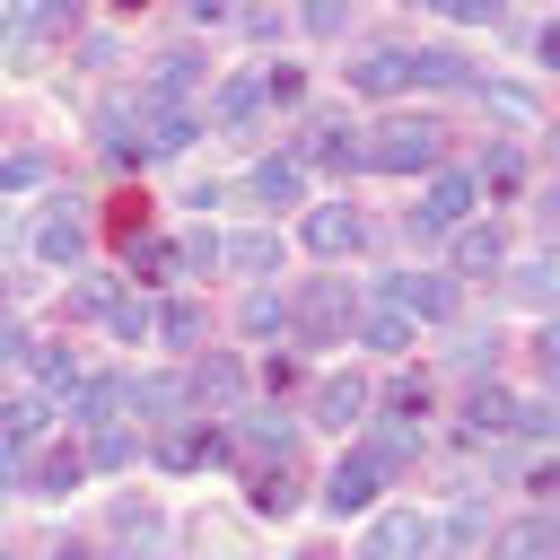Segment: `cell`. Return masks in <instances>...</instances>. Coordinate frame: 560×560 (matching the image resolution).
Returning <instances> with one entry per match:
<instances>
[{"label":"cell","instance_id":"1","mask_svg":"<svg viewBox=\"0 0 560 560\" xmlns=\"http://www.w3.org/2000/svg\"><path fill=\"white\" fill-rule=\"evenodd\" d=\"M438 149H446V131H438L429 114H385V122L359 140V166H376V175H429Z\"/></svg>","mask_w":560,"mask_h":560},{"label":"cell","instance_id":"2","mask_svg":"<svg viewBox=\"0 0 560 560\" xmlns=\"http://www.w3.org/2000/svg\"><path fill=\"white\" fill-rule=\"evenodd\" d=\"M350 315H359L350 280H306V289L289 298V332H298L306 350H332V341H350Z\"/></svg>","mask_w":560,"mask_h":560},{"label":"cell","instance_id":"3","mask_svg":"<svg viewBox=\"0 0 560 560\" xmlns=\"http://www.w3.org/2000/svg\"><path fill=\"white\" fill-rule=\"evenodd\" d=\"M376 298H385V306H402L411 324H455L464 280H455V271H385V280H376Z\"/></svg>","mask_w":560,"mask_h":560},{"label":"cell","instance_id":"4","mask_svg":"<svg viewBox=\"0 0 560 560\" xmlns=\"http://www.w3.org/2000/svg\"><path fill=\"white\" fill-rule=\"evenodd\" d=\"M228 455H236L228 429H210V420H158V464L166 472H201V464H228Z\"/></svg>","mask_w":560,"mask_h":560},{"label":"cell","instance_id":"5","mask_svg":"<svg viewBox=\"0 0 560 560\" xmlns=\"http://www.w3.org/2000/svg\"><path fill=\"white\" fill-rule=\"evenodd\" d=\"M472 201H481V184H472V175H438V166H429V192H420V210L402 219V228H411V245H420V236H446L455 219H472Z\"/></svg>","mask_w":560,"mask_h":560},{"label":"cell","instance_id":"6","mask_svg":"<svg viewBox=\"0 0 560 560\" xmlns=\"http://www.w3.org/2000/svg\"><path fill=\"white\" fill-rule=\"evenodd\" d=\"M446 236H455V280H499V271H508V236H499V219H455Z\"/></svg>","mask_w":560,"mask_h":560},{"label":"cell","instance_id":"7","mask_svg":"<svg viewBox=\"0 0 560 560\" xmlns=\"http://www.w3.org/2000/svg\"><path fill=\"white\" fill-rule=\"evenodd\" d=\"M298 236H306V254H324V262H341V254H359V210L350 201H315L306 219H298Z\"/></svg>","mask_w":560,"mask_h":560},{"label":"cell","instance_id":"8","mask_svg":"<svg viewBox=\"0 0 560 560\" xmlns=\"http://www.w3.org/2000/svg\"><path fill=\"white\" fill-rule=\"evenodd\" d=\"M376 490H385V472H376L359 446L324 472V508H332V516H368V508H376Z\"/></svg>","mask_w":560,"mask_h":560},{"label":"cell","instance_id":"9","mask_svg":"<svg viewBox=\"0 0 560 560\" xmlns=\"http://www.w3.org/2000/svg\"><path fill=\"white\" fill-rule=\"evenodd\" d=\"M298 499H306V481H298V464H289V455H271V464H254V472H245V508H254V516H271V525H280V516H298Z\"/></svg>","mask_w":560,"mask_h":560},{"label":"cell","instance_id":"10","mask_svg":"<svg viewBox=\"0 0 560 560\" xmlns=\"http://www.w3.org/2000/svg\"><path fill=\"white\" fill-rule=\"evenodd\" d=\"M402 88H411V52L402 44H368L350 61V96H402Z\"/></svg>","mask_w":560,"mask_h":560},{"label":"cell","instance_id":"11","mask_svg":"<svg viewBox=\"0 0 560 560\" xmlns=\"http://www.w3.org/2000/svg\"><path fill=\"white\" fill-rule=\"evenodd\" d=\"M70 210H79V201H44V219H35V228H26V236H35V254H44V262H52V271H70V262H79V254H88V228H79V219H70Z\"/></svg>","mask_w":560,"mask_h":560},{"label":"cell","instance_id":"12","mask_svg":"<svg viewBox=\"0 0 560 560\" xmlns=\"http://www.w3.org/2000/svg\"><path fill=\"white\" fill-rule=\"evenodd\" d=\"M429 542H438V525H429L420 508H394V516H376V525H368V542H359V551H368V560H402V551H429Z\"/></svg>","mask_w":560,"mask_h":560},{"label":"cell","instance_id":"13","mask_svg":"<svg viewBox=\"0 0 560 560\" xmlns=\"http://www.w3.org/2000/svg\"><path fill=\"white\" fill-rule=\"evenodd\" d=\"M192 88H201V52H192V44H175V52H158V61H149L140 105H184Z\"/></svg>","mask_w":560,"mask_h":560},{"label":"cell","instance_id":"14","mask_svg":"<svg viewBox=\"0 0 560 560\" xmlns=\"http://www.w3.org/2000/svg\"><path fill=\"white\" fill-rule=\"evenodd\" d=\"M61 402H70V420H79V429H105V420H122V402H131V376H79Z\"/></svg>","mask_w":560,"mask_h":560},{"label":"cell","instance_id":"15","mask_svg":"<svg viewBox=\"0 0 560 560\" xmlns=\"http://www.w3.org/2000/svg\"><path fill=\"white\" fill-rule=\"evenodd\" d=\"M245 192H254L262 210H298V201H306V158H262V166L245 175Z\"/></svg>","mask_w":560,"mask_h":560},{"label":"cell","instance_id":"16","mask_svg":"<svg viewBox=\"0 0 560 560\" xmlns=\"http://www.w3.org/2000/svg\"><path fill=\"white\" fill-rule=\"evenodd\" d=\"M184 385H192V402H201V411H228V402L245 394V359L210 350V359H192V376H184Z\"/></svg>","mask_w":560,"mask_h":560},{"label":"cell","instance_id":"17","mask_svg":"<svg viewBox=\"0 0 560 560\" xmlns=\"http://www.w3.org/2000/svg\"><path fill=\"white\" fill-rule=\"evenodd\" d=\"M79 481H88V446H44V455L26 464V490H35V499H70Z\"/></svg>","mask_w":560,"mask_h":560},{"label":"cell","instance_id":"18","mask_svg":"<svg viewBox=\"0 0 560 560\" xmlns=\"http://www.w3.org/2000/svg\"><path fill=\"white\" fill-rule=\"evenodd\" d=\"M359 411H368V376L350 368V376H324V385H315V420H306V429H350Z\"/></svg>","mask_w":560,"mask_h":560},{"label":"cell","instance_id":"19","mask_svg":"<svg viewBox=\"0 0 560 560\" xmlns=\"http://www.w3.org/2000/svg\"><path fill=\"white\" fill-rule=\"evenodd\" d=\"M219 271H245V280H262V271H280V236H271V228H245V236H219Z\"/></svg>","mask_w":560,"mask_h":560},{"label":"cell","instance_id":"20","mask_svg":"<svg viewBox=\"0 0 560 560\" xmlns=\"http://www.w3.org/2000/svg\"><path fill=\"white\" fill-rule=\"evenodd\" d=\"M228 438H236V455L271 464V455H289V446H298V420H280V411H254V420H236Z\"/></svg>","mask_w":560,"mask_h":560},{"label":"cell","instance_id":"21","mask_svg":"<svg viewBox=\"0 0 560 560\" xmlns=\"http://www.w3.org/2000/svg\"><path fill=\"white\" fill-rule=\"evenodd\" d=\"M359 455H368L376 472H402V464H420V429L394 411V420H376V429H368V446H359Z\"/></svg>","mask_w":560,"mask_h":560},{"label":"cell","instance_id":"22","mask_svg":"<svg viewBox=\"0 0 560 560\" xmlns=\"http://www.w3.org/2000/svg\"><path fill=\"white\" fill-rule=\"evenodd\" d=\"M131 411L140 420H184L192 411V385L184 376H131Z\"/></svg>","mask_w":560,"mask_h":560},{"label":"cell","instance_id":"23","mask_svg":"<svg viewBox=\"0 0 560 560\" xmlns=\"http://www.w3.org/2000/svg\"><path fill=\"white\" fill-rule=\"evenodd\" d=\"M254 114H262V79H219V88H210V122H219V131H245Z\"/></svg>","mask_w":560,"mask_h":560},{"label":"cell","instance_id":"24","mask_svg":"<svg viewBox=\"0 0 560 560\" xmlns=\"http://www.w3.org/2000/svg\"><path fill=\"white\" fill-rule=\"evenodd\" d=\"M350 341H359V350H385V359H394V350H411V315H402V306L350 315Z\"/></svg>","mask_w":560,"mask_h":560},{"label":"cell","instance_id":"25","mask_svg":"<svg viewBox=\"0 0 560 560\" xmlns=\"http://www.w3.org/2000/svg\"><path fill=\"white\" fill-rule=\"evenodd\" d=\"M508 420H516V394H508V385H472V402H464V438H508Z\"/></svg>","mask_w":560,"mask_h":560},{"label":"cell","instance_id":"26","mask_svg":"<svg viewBox=\"0 0 560 560\" xmlns=\"http://www.w3.org/2000/svg\"><path fill=\"white\" fill-rule=\"evenodd\" d=\"M490 201H508V192H525V158H516V140H490L481 149V175H472Z\"/></svg>","mask_w":560,"mask_h":560},{"label":"cell","instance_id":"27","mask_svg":"<svg viewBox=\"0 0 560 560\" xmlns=\"http://www.w3.org/2000/svg\"><path fill=\"white\" fill-rule=\"evenodd\" d=\"M44 44V18H35V0H0V61H26Z\"/></svg>","mask_w":560,"mask_h":560},{"label":"cell","instance_id":"28","mask_svg":"<svg viewBox=\"0 0 560 560\" xmlns=\"http://www.w3.org/2000/svg\"><path fill=\"white\" fill-rule=\"evenodd\" d=\"M411 88H464V96H472L481 79H472L464 52H411Z\"/></svg>","mask_w":560,"mask_h":560},{"label":"cell","instance_id":"29","mask_svg":"<svg viewBox=\"0 0 560 560\" xmlns=\"http://www.w3.org/2000/svg\"><path fill=\"white\" fill-rule=\"evenodd\" d=\"M44 429H52V402H44V394H26V402H9V411H0V438H9L18 455H26V446H44Z\"/></svg>","mask_w":560,"mask_h":560},{"label":"cell","instance_id":"30","mask_svg":"<svg viewBox=\"0 0 560 560\" xmlns=\"http://www.w3.org/2000/svg\"><path fill=\"white\" fill-rule=\"evenodd\" d=\"M131 236H149V192L140 184L105 201V245H131Z\"/></svg>","mask_w":560,"mask_h":560},{"label":"cell","instance_id":"31","mask_svg":"<svg viewBox=\"0 0 560 560\" xmlns=\"http://www.w3.org/2000/svg\"><path fill=\"white\" fill-rule=\"evenodd\" d=\"M149 341H166V350H192V341H201V306H192V298L158 306V315H149Z\"/></svg>","mask_w":560,"mask_h":560},{"label":"cell","instance_id":"32","mask_svg":"<svg viewBox=\"0 0 560 560\" xmlns=\"http://www.w3.org/2000/svg\"><path fill=\"white\" fill-rule=\"evenodd\" d=\"M122 254H131V280H175V271H184V254H175L166 236H131Z\"/></svg>","mask_w":560,"mask_h":560},{"label":"cell","instance_id":"33","mask_svg":"<svg viewBox=\"0 0 560 560\" xmlns=\"http://www.w3.org/2000/svg\"><path fill=\"white\" fill-rule=\"evenodd\" d=\"M26 359H35L44 394H70V385H79V359H70V341H26Z\"/></svg>","mask_w":560,"mask_h":560},{"label":"cell","instance_id":"34","mask_svg":"<svg viewBox=\"0 0 560 560\" xmlns=\"http://www.w3.org/2000/svg\"><path fill=\"white\" fill-rule=\"evenodd\" d=\"M236 324H245V332H289V298H280V289H254V298L236 306Z\"/></svg>","mask_w":560,"mask_h":560},{"label":"cell","instance_id":"35","mask_svg":"<svg viewBox=\"0 0 560 560\" xmlns=\"http://www.w3.org/2000/svg\"><path fill=\"white\" fill-rule=\"evenodd\" d=\"M122 464H131V429H122V420H105V429L88 438V472H122Z\"/></svg>","mask_w":560,"mask_h":560},{"label":"cell","instance_id":"36","mask_svg":"<svg viewBox=\"0 0 560 560\" xmlns=\"http://www.w3.org/2000/svg\"><path fill=\"white\" fill-rule=\"evenodd\" d=\"M438 542H455V551H472V542H490V508L481 499H464L446 525H438Z\"/></svg>","mask_w":560,"mask_h":560},{"label":"cell","instance_id":"37","mask_svg":"<svg viewBox=\"0 0 560 560\" xmlns=\"http://www.w3.org/2000/svg\"><path fill=\"white\" fill-rule=\"evenodd\" d=\"M508 280H516V298H525V306H551V289H560V280H551V254H525Z\"/></svg>","mask_w":560,"mask_h":560},{"label":"cell","instance_id":"38","mask_svg":"<svg viewBox=\"0 0 560 560\" xmlns=\"http://www.w3.org/2000/svg\"><path fill=\"white\" fill-rule=\"evenodd\" d=\"M149 298H105V324H114V341H149Z\"/></svg>","mask_w":560,"mask_h":560},{"label":"cell","instance_id":"39","mask_svg":"<svg viewBox=\"0 0 560 560\" xmlns=\"http://www.w3.org/2000/svg\"><path fill=\"white\" fill-rule=\"evenodd\" d=\"M44 175H52V166H44L35 149H18V158H0V201H9V192H35Z\"/></svg>","mask_w":560,"mask_h":560},{"label":"cell","instance_id":"40","mask_svg":"<svg viewBox=\"0 0 560 560\" xmlns=\"http://www.w3.org/2000/svg\"><path fill=\"white\" fill-rule=\"evenodd\" d=\"M298 26H306V35H324V44H332V35H341V26H350V0H298Z\"/></svg>","mask_w":560,"mask_h":560},{"label":"cell","instance_id":"41","mask_svg":"<svg viewBox=\"0 0 560 560\" xmlns=\"http://www.w3.org/2000/svg\"><path fill=\"white\" fill-rule=\"evenodd\" d=\"M298 96H306V70L298 61H271L262 70V105H298Z\"/></svg>","mask_w":560,"mask_h":560},{"label":"cell","instance_id":"42","mask_svg":"<svg viewBox=\"0 0 560 560\" xmlns=\"http://www.w3.org/2000/svg\"><path fill=\"white\" fill-rule=\"evenodd\" d=\"M114 534H122V542H158L166 525H158V508H140V499H122V508H114Z\"/></svg>","mask_w":560,"mask_h":560},{"label":"cell","instance_id":"43","mask_svg":"<svg viewBox=\"0 0 560 560\" xmlns=\"http://www.w3.org/2000/svg\"><path fill=\"white\" fill-rule=\"evenodd\" d=\"M385 411L420 420V411H429V376H394V385H385Z\"/></svg>","mask_w":560,"mask_h":560},{"label":"cell","instance_id":"44","mask_svg":"<svg viewBox=\"0 0 560 560\" xmlns=\"http://www.w3.org/2000/svg\"><path fill=\"white\" fill-rule=\"evenodd\" d=\"M499 542H508V551H551V542H560V525H551V516H525V525H508Z\"/></svg>","mask_w":560,"mask_h":560},{"label":"cell","instance_id":"45","mask_svg":"<svg viewBox=\"0 0 560 560\" xmlns=\"http://www.w3.org/2000/svg\"><path fill=\"white\" fill-rule=\"evenodd\" d=\"M175 254H184V271H219V236H210V228L175 236Z\"/></svg>","mask_w":560,"mask_h":560},{"label":"cell","instance_id":"46","mask_svg":"<svg viewBox=\"0 0 560 560\" xmlns=\"http://www.w3.org/2000/svg\"><path fill=\"white\" fill-rule=\"evenodd\" d=\"M508 429H516V438H551V429H560V420H551V402H542V394H525V402H516V420H508Z\"/></svg>","mask_w":560,"mask_h":560},{"label":"cell","instance_id":"47","mask_svg":"<svg viewBox=\"0 0 560 560\" xmlns=\"http://www.w3.org/2000/svg\"><path fill=\"white\" fill-rule=\"evenodd\" d=\"M438 9H446L455 26H499V18H508V0H438Z\"/></svg>","mask_w":560,"mask_h":560},{"label":"cell","instance_id":"48","mask_svg":"<svg viewBox=\"0 0 560 560\" xmlns=\"http://www.w3.org/2000/svg\"><path fill=\"white\" fill-rule=\"evenodd\" d=\"M262 385H271V394H298V385H306V368H298L289 350H271V359H262Z\"/></svg>","mask_w":560,"mask_h":560},{"label":"cell","instance_id":"49","mask_svg":"<svg viewBox=\"0 0 560 560\" xmlns=\"http://www.w3.org/2000/svg\"><path fill=\"white\" fill-rule=\"evenodd\" d=\"M105 298H114V280H79L70 289V315H105Z\"/></svg>","mask_w":560,"mask_h":560},{"label":"cell","instance_id":"50","mask_svg":"<svg viewBox=\"0 0 560 560\" xmlns=\"http://www.w3.org/2000/svg\"><path fill=\"white\" fill-rule=\"evenodd\" d=\"M18 359H26V324L0 306V368H18Z\"/></svg>","mask_w":560,"mask_h":560},{"label":"cell","instance_id":"51","mask_svg":"<svg viewBox=\"0 0 560 560\" xmlns=\"http://www.w3.org/2000/svg\"><path fill=\"white\" fill-rule=\"evenodd\" d=\"M26 228H35V219H26V210H0V254H9V245H18V236H26Z\"/></svg>","mask_w":560,"mask_h":560},{"label":"cell","instance_id":"52","mask_svg":"<svg viewBox=\"0 0 560 560\" xmlns=\"http://www.w3.org/2000/svg\"><path fill=\"white\" fill-rule=\"evenodd\" d=\"M105 9H114V18H140V9H158V0H105Z\"/></svg>","mask_w":560,"mask_h":560},{"label":"cell","instance_id":"53","mask_svg":"<svg viewBox=\"0 0 560 560\" xmlns=\"http://www.w3.org/2000/svg\"><path fill=\"white\" fill-rule=\"evenodd\" d=\"M0 306H9V262H0Z\"/></svg>","mask_w":560,"mask_h":560},{"label":"cell","instance_id":"54","mask_svg":"<svg viewBox=\"0 0 560 560\" xmlns=\"http://www.w3.org/2000/svg\"><path fill=\"white\" fill-rule=\"evenodd\" d=\"M411 9H438V0H411Z\"/></svg>","mask_w":560,"mask_h":560}]
</instances>
